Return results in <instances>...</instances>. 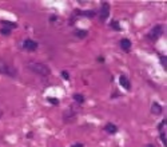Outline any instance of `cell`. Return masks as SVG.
<instances>
[{
	"mask_svg": "<svg viewBox=\"0 0 167 147\" xmlns=\"http://www.w3.org/2000/svg\"><path fill=\"white\" fill-rule=\"evenodd\" d=\"M27 67H28V70H30V71L38 74V75H42V76H47V75H49V72H51L49 67H47L45 64H43V63L31 62V63L27 64Z\"/></svg>",
	"mask_w": 167,
	"mask_h": 147,
	"instance_id": "1",
	"label": "cell"
},
{
	"mask_svg": "<svg viewBox=\"0 0 167 147\" xmlns=\"http://www.w3.org/2000/svg\"><path fill=\"white\" fill-rule=\"evenodd\" d=\"M0 74L7 75V76H11V78H15L16 75H18L16 68H14L12 66H10L4 59H0Z\"/></svg>",
	"mask_w": 167,
	"mask_h": 147,
	"instance_id": "2",
	"label": "cell"
},
{
	"mask_svg": "<svg viewBox=\"0 0 167 147\" xmlns=\"http://www.w3.org/2000/svg\"><path fill=\"white\" fill-rule=\"evenodd\" d=\"M162 34H163V25L158 24L151 28V31L147 34V38H148L150 40H158V39L162 36Z\"/></svg>",
	"mask_w": 167,
	"mask_h": 147,
	"instance_id": "3",
	"label": "cell"
},
{
	"mask_svg": "<svg viewBox=\"0 0 167 147\" xmlns=\"http://www.w3.org/2000/svg\"><path fill=\"white\" fill-rule=\"evenodd\" d=\"M108 18H110V4L104 1V3H102L100 10H99V20L104 23Z\"/></svg>",
	"mask_w": 167,
	"mask_h": 147,
	"instance_id": "4",
	"label": "cell"
},
{
	"mask_svg": "<svg viewBox=\"0 0 167 147\" xmlns=\"http://www.w3.org/2000/svg\"><path fill=\"white\" fill-rule=\"evenodd\" d=\"M23 48L25 51H36L38 48V43L35 40H32V39H25L24 42H23Z\"/></svg>",
	"mask_w": 167,
	"mask_h": 147,
	"instance_id": "5",
	"label": "cell"
},
{
	"mask_svg": "<svg viewBox=\"0 0 167 147\" xmlns=\"http://www.w3.org/2000/svg\"><path fill=\"white\" fill-rule=\"evenodd\" d=\"M131 40L130 39H127V38H124V39H122L120 40V47H122V49L123 51H126V52H129L130 49H131Z\"/></svg>",
	"mask_w": 167,
	"mask_h": 147,
	"instance_id": "6",
	"label": "cell"
},
{
	"mask_svg": "<svg viewBox=\"0 0 167 147\" xmlns=\"http://www.w3.org/2000/svg\"><path fill=\"white\" fill-rule=\"evenodd\" d=\"M119 84H120V86H122L124 90H130V88H131L130 80L124 76V75H120V76H119Z\"/></svg>",
	"mask_w": 167,
	"mask_h": 147,
	"instance_id": "7",
	"label": "cell"
},
{
	"mask_svg": "<svg viewBox=\"0 0 167 147\" xmlns=\"http://www.w3.org/2000/svg\"><path fill=\"white\" fill-rule=\"evenodd\" d=\"M162 111H163L162 106H160L159 103H157V102H154L153 106H151V114H154V115H160Z\"/></svg>",
	"mask_w": 167,
	"mask_h": 147,
	"instance_id": "8",
	"label": "cell"
},
{
	"mask_svg": "<svg viewBox=\"0 0 167 147\" xmlns=\"http://www.w3.org/2000/svg\"><path fill=\"white\" fill-rule=\"evenodd\" d=\"M75 116H76V114H75L72 110H68V111L64 112V116H63V119H64V122H72V120L75 119Z\"/></svg>",
	"mask_w": 167,
	"mask_h": 147,
	"instance_id": "9",
	"label": "cell"
},
{
	"mask_svg": "<svg viewBox=\"0 0 167 147\" xmlns=\"http://www.w3.org/2000/svg\"><path fill=\"white\" fill-rule=\"evenodd\" d=\"M104 131L108 134H116L118 133V127L115 126L114 123H107L104 126Z\"/></svg>",
	"mask_w": 167,
	"mask_h": 147,
	"instance_id": "10",
	"label": "cell"
},
{
	"mask_svg": "<svg viewBox=\"0 0 167 147\" xmlns=\"http://www.w3.org/2000/svg\"><path fill=\"white\" fill-rule=\"evenodd\" d=\"M76 14L79 15V16H86V18L91 19L96 15V12H95V11H76Z\"/></svg>",
	"mask_w": 167,
	"mask_h": 147,
	"instance_id": "11",
	"label": "cell"
},
{
	"mask_svg": "<svg viewBox=\"0 0 167 147\" xmlns=\"http://www.w3.org/2000/svg\"><path fill=\"white\" fill-rule=\"evenodd\" d=\"M74 35L76 36V38H79V39H84V38H87L88 32L87 31H82V30H76V31L74 32Z\"/></svg>",
	"mask_w": 167,
	"mask_h": 147,
	"instance_id": "12",
	"label": "cell"
},
{
	"mask_svg": "<svg viewBox=\"0 0 167 147\" xmlns=\"http://www.w3.org/2000/svg\"><path fill=\"white\" fill-rule=\"evenodd\" d=\"M72 98H74V100L78 104H83V103H84V96L82 94H74Z\"/></svg>",
	"mask_w": 167,
	"mask_h": 147,
	"instance_id": "13",
	"label": "cell"
},
{
	"mask_svg": "<svg viewBox=\"0 0 167 147\" xmlns=\"http://www.w3.org/2000/svg\"><path fill=\"white\" fill-rule=\"evenodd\" d=\"M3 23V25L5 28H8V30H12V28H18V24L16 23H11V21H1Z\"/></svg>",
	"mask_w": 167,
	"mask_h": 147,
	"instance_id": "14",
	"label": "cell"
},
{
	"mask_svg": "<svg viewBox=\"0 0 167 147\" xmlns=\"http://www.w3.org/2000/svg\"><path fill=\"white\" fill-rule=\"evenodd\" d=\"M110 27H112L115 31H120V25H119V23L116 20H112L111 23H110Z\"/></svg>",
	"mask_w": 167,
	"mask_h": 147,
	"instance_id": "15",
	"label": "cell"
},
{
	"mask_svg": "<svg viewBox=\"0 0 167 147\" xmlns=\"http://www.w3.org/2000/svg\"><path fill=\"white\" fill-rule=\"evenodd\" d=\"M160 140H162V143L164 144V147H167V137H166V133H160Z\"/></svg>",
	"mask_w": 167,
	"mask_h": 147,
	"instance_id": "16",
	"label": "cell"
},
{
	"mask_svg": "<svg viewBox=\"0 0 167 147\" xmlns=\"http://www.w3.org/2000/svg\"><path fill=\"white\" fill-rule=\"evenodd\" d=\"M160 64H162V67H163L164 70L167 68V58L166 56H162V58H160Z\"/></svg>",
	"mask_w": 167,
	"mask_h": 147,
	"instance_id": "17",
	"label": "cell"
},
{
	"mask_svg": "<svg viewBox=\"0 0 167 147\" xmlns=\"http://www.w3.org/2000/svg\"><path fill=\"white\" fill-rule=\"evenodd\" d=\"M47 100L48 102H51V103H52L54 106H59V99H56V98H47Z\"/></svg>",
	"mask_w": 167,
	"mask_h": 147,
	"instance_id": "18",
	"label": "cell"
},
{
	"mask_svg": "<svg viewBox=\"0 0 167 147\" xmlns=\"http://www.w3.org/2000/svg\"><path fill=\"white\" fill-rule=\"evenodd\" d=\"M0 32H1V35L7 36V35H10V34H11V30H8V28L4 27V28H1V30H0Z\"/></svg>",
	"mask_w": 167,
	"mask_h": 147,
	"instance_id": "19",
	"label": "cell"
},
{
	"mask_svg": "<svg viewBox=\"0 0 167 147\" xmlns=\"http://www.w3.org/2000/svg\"><path fill=\"white\" fill-rule=\"evenodd\" d=\"M62 76H63V79L68 80V79H70V74L67 72V71H62Z\"/></svg>",
	"mask_w": 167,
	"mask_h": 147,
	"instance_id": "20",
	"label": "cell"
},
{
	"mask_svg": "<svg viewBox=\"0 0 167 147\" xmlns=\"http://www.w3.org/2000/svg\"><path fill=\"white\" fill-rule=\"evenodd\" d=\"M166 123H167V119H166V118H164V119L162 120V123H160V124H159V130H160V131H162V130H163V127L166 126Z\"/></svg>",
	"mask_w": 167,
	"mask_h": 147,
	"instance_id": "21",
	"label": "cell"
},
{
	"mask_svg": "<svg viewBox=\"0 0 167 147\" xmlns=\"http://www.w3.org/2000/svg\"><path fill=\"white\" fill-rule=\"evenodd\" d=\"M72 147H84V144L83 143H76V144H74Z\"/></svg>",
	"mask_w": 167,
	"mask_h": 147,
	"instance_id": "22",
	"label": "cell"
},
{
	"mask_svg": "<svg viewBox=\"0 0 167 147\" xmlns=\"http://www.w3.org/2000/svg\"><path fill=\"white\" fill-rule=\"evenodd\" d=\"M98 62H100V63H103V62H104V58H98Z\"/></svg>",
	"mask_w": 167,
	"mask_h": 147,
	"instance_id": "23",
	"label": "cell"
},
{
	"mask_svg": "<svg viewBox=\"0 0 167 147\" xmlns=\"http://www.w3.org/2000/svg\"><path fill=\"white\" fill-rule=\"evenodd\" d=\"M56 20V16H51V21H55Z\"/></svg>",
	"mask_w": 167,
	"mask_h": 147,
	"instance_id": "24",
	"label": "cell"
},
{
	"mask_svg": "<svg viewBox=\"0 0 167 147\" xmlns=\"http://www.w3.org/2000/svg\"><path fill=\"white\" fill-rule=\"evenodd\" d=\"M1 116H3V111L0 110V119H1Z\"/></svg>",
	"mask_w": 167,
	"mask_h": 147,
	"instance_id": "25",
	"label": "cell"
},
{
	"mask_svg": "<svg viewBox=\"0 0 167 147\" xmlns=\"http://www.w3.org/2000/svg\"><path fill=\"white\" fill-rule=\"evenodd\" d=\"M146 147H155V146H154V144H147Z\"/></svg>",
	"mask_w": 167,
	"mask_h": 147,
	"instance_id": "26",
	"label": "cell"
}]
</instances>
